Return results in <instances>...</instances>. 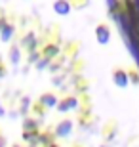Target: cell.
<instances>
[{"label":"cell","mask_w":139,"mask_h":147,"mask_svg":"<svg viewBox=\"0 0 139 147\" xmlns=\"http://www.w3.org/2000/svg\"><path fill=\"white\" fill-rule=\"evenodd\" d=\"M126 73H128V80H130V84L137 86V84H139V73L135 71V69H126Z\"/></svg>","instance_id":"cell-15"},{"label":"cell","mask_w":139,"mask_h":147,"mask_svg":"<svg viewBox=\"0 0 139 147\" xmlns=\"http://www.w3.org/2000/svg\"><path fill=\"white\" fill-rule=\"evenodd\" d=\"M57 54H59V44H57V42H48V44H44V48L40 50V55H42V57H46L48 61H52Z\"/></svg>","instance_id":"cell-6"},{"label":"cell","mask_w":139,"mask_h":147,"mask_svg":"<svg viewBox=\"0 0 139 147\" xmlns=\"http://www.w3.org/2000/svg\"><path fill=\"white\" fill-rule=\"evenodd\" d=\"M38 101H40L46 109H54L55 105H57L59 98H57V94H55V92H44V94H40Z\"/></svg>","instance_id":"cell-5"},{"label":"cell","mask_w":139,"mask_h":147,"mask_svg":"<svg viewBox=\"0 0 139 147\" xmlns=\"http://www.w3.org/2000/svg\"><path fill=\"white\" fill-rule=\"evenodd\" d=\"M10 59H11V63H17V61H19V50H17V46H11Z\"/></svg>","instance_id":"cell-16"},{"label":"cell","mask_w":139,"mask_h":147,"mask_svg":"<svg viewBox=\"0 0 139 147\" xmlns=\"http://www.w3.org/2000/svg\"><path fill=\"white\" fill-rule=\"evenodd\" d=\"M34 46H36L34 34H32V33H27L25 36H23V40H21V48H25L27 52H32V50H34Z\"/></svg>","instance_id":"cell-10"},{"label":"cell","mask_w":139,"mask_h":147,"mask_svg":"<svg viewBox=\"0 0 139 147\" xmlns=\"http://www.w3.org/2000/svg\"><path fill=\"white\" fill-rule=\"evenodd\" d=\"M31 109H32V115H34V119H36V117H38V119H44V117H46V111H48L42 103H40V101H38V99L34 101V103H32Z\"/></svg>","instance_id":"cell-12"},{"label":"cell","mask_w":139,"mask_h":147,"mask_svg":"<svg viewBox=\"0 0 139 147\" xmlns=\"http://www.w3.org/2000/svg\"><path fill=\"white\" fill-rule=\"evenodd\" d=\"M6 75H8V69H6V63H4V59L0 57V78H4Z\"/></svg>","instance_id":"cell-18"},{"label":"cell","mask_w":139,"mask_h":147,"mask_svg":"<svg viewBox=\"0 0 139 147\" xmlns=\"http://www.w3.org/2000/svg\"><path fill=\"white\" fill-rule=\"evenodd\" d=\"M93 34H95L97 44L105 46V44H109V40H111V27H109L107 23H97Z\"/></svg>","instance_id":"cell-4"},{"label":"cell","mask_w":139,"mask_h":147,"mask_svg":"<svg viewBox=\"0 0 139 147\" xmlns=\"http://www.w3.org/2000/svg\"><path fill=\"white\" fill-rule=\"evenodd\" d=\"M52 8H54V11L57 13V16H69L71 11H73L71 10V4L67 2V0H55Z\"/></svg>","instance_id":"cell-8"},{"label":"cell","mask_w":139,"mask_h":147,"mask_svg":"<svg viewBox=\"0 0 139 147\" xmlns=\"http://www.w3.org/2000/svg\"><path fill=\"white\" fill-rule=\"evenodd\" d=\"M13 34H15V25L11 21H8L4 27L0 29V40L2 42H10L11 38H13Z\"/></svg>","instance_id":"cell-7"},{"label":"cell","mask_w":139,"mask_h":147,"mask_svg":"<svg viewBox=\"0 0 139 147\" xmlns=\"http://www.w3.org/2000/svg\"><path fill=\"white\" fill-rule=\"evenodd\" d=\"M11 147H23V145H21V143H13Z\"/></svg>","instance_id":"cell-21"},{"label":"cell","mask_w":139,"mask_h":147,"mask_svg":"<svg viewBox=\"0 0 139 147\" xmlns=\"http://www.w3.org/2000/svg\"><path fill=\"white\" fill-rule=\"evenodd\" d=\"M65 63V55H61V54H57L54 57V59L50 61L48 65H50V71L52 73H55V71H59V69H61V65H63Z\"/></svg>","instance_id":"cell-13"},{"label":"cell","mask_w":139,"mask_h":147,"mask_svg":"<svg viewBox=\"0 0 139 147\" xmlns=\"http://www.w3.org/2000/svg\"><path fill=\"white\" fill-rule=\"evenodd\" d=\"M54 132L52 130H46V132H40L38 134V145H42V147H46V145H50V143H54Z\"/></svg>","instance_id":"cell-9"},{"label":"cell","mask_w":139,"mask_h":147,"mask_svg":"<svg viewBox=\"0 0 139 147\" xmlns=\"http://www.w3.org/2000/svg\"><path fill=\"white\" fill-rule=\"evenodd\" d=\"M78 98L76 96H65V98H61L57 101V105H55V109L59 111V113H69V111H73V109H76L78 107Z\"/></svg>","instance_id":"cell-3"},{"label":"cell","mask_w":139,"mask_h":147,"mask_svg":"<svg viewBox=\"0 0 139 147\" xmlns=\"http://www.w3.org/2000/svg\"><path fill=\"white\" fill-rule=\"evenodd\" d=\"M71 4V10H75V11H82V10H86L88 6H90V2L91 0H67Z\"/></svg>","instance_id":"cell-11"},{"label":"cell","mask_w":139,"mask_h":147,"mask_svg":"<svg viewBox=\"0 0 139 147\" xmlns=\"http://www.w3.org/2000/svg\"><path fill=\"white\" fill-rule=\"evenodd\" d=\"M73 128H75V120L73 119H61L54 128V136L55 138H67L73 134Z\"/></svg>","instance_id":"cell-1"},{"label":"cell","mask_w":139,"mask_h":147,"mask_svg":"<svg viewBox=\"0 0 139 147\" xmlns=\"http://www.w3.org/2000/svg\"><path fill=\"white\" fill-rule=\"evenodd\" d=\"M6 23H8V19H6V16H4V13H0V29L4 27Z\"/></svg>","instance_id":"cell-19"},{"label":"cell","mask_w":139,"mask_h":147,"mask_svg":"<svg viewBox=\"0 0 139 147\" xmlns=\"http://www.w3.org/2000/svg\"><path fill=\"white\" fill-rule=\"evenodd\" d=\"M76 84H78V90H80V92H86V90H88V82L84 80V78H80V76H78V78H76Z\"/></svg>","instance_id":"cell-17"},{"label":"cell","mask_w":139,"mask_h":147,"mask_svg":"<svg viewBox=\"0 0 139 147\" xmlns=\"http://www.w3.org/2000/svg\"><path fill=\"white\" fill-rule=\"evenodd\" d=\"M32 130H40L38 122L34 117H27V119L23 120V132H32Z\"/></svg>","instance_id":"cell-14"},{"label":"cell","mask_w":139,"mask_h":147,"mask_svg":"<svg viewBox=\"0 0 139 147\" xmlns=\"http://www.w3.org/2000/svg\"><path fill=\"white\" fill-rule=\"evenodd\" d=\"M111 78H112V84L116 88H120V90L128 88V84H130L128 73H126V69H122V67H114L112 73H111Z\"/></svg>","instance_id":"cell-2"},{"label":"cell","mask_w":139,"mask_h":147,"mask_svg":"<svg viewBox=\"0 0 139 147\" xmlns=\"http://www.w3.org/2000/svg\"><path fill=\"white\" fill-rule=\"evenodd\" d=\"M0 147H6V136L2 134V130H0Z\"/></svg>","instance_id":"cell-20"}]
</instances>
